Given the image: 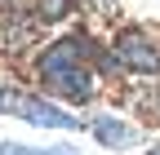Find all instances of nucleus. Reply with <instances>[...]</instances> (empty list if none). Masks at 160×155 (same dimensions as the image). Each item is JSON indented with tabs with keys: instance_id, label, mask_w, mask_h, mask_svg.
Segmentation results:
<instances>
[{
	"instance_id": "obj_4",
	"label": "nucleus",
	"mask_w": 160,
	"mask_h": 155,
	"mask_svg": "<svg viewBox=\"0 0 160 155\" xmlns=\"http://www.w3.org/2000/svg\"><path fill=\"white\" fill-rule=\"evenodd\" d=\"M89 133H93L102 146H111V151H125V146L138 142L133 124H125L120 115H93V120H89Z\"/></svg>"
},
{
	"instance_id": "obj_1",
	"label": "nucleus",
	"mask_w": 160,
	"mask_h": 155,
	"mask_svg": "<svg viewBox=\"0 0 160 155\" xmlns=\"http://www.w3.org/2000/svg\"><path fill=\"white\" fill-rule=\"evenodd\" d=\"M89 53H93V35L89 31H71V35L53 40L36 58V75H40V84H45L49 98H62V102H76V106L93 102L98 89H93V75L85 71Z\"/></svg>"
},
{
	"instance_id": "obj_3",
	"label": "nucleus",
	"mask_w": 160,
	"mask_h": 155,
	"mask_svg": "<svg viewBox=\"0 0 160 155\" xmlns=\"http://www.w3.org/2000/svg\"><path fill=\"white\" fill-rule=\"evenodd\" d=\"M5 111L18 115V120H27V124H36V129H80V124H85V120H76L71 111L53 106L49 93L40 98V93H18V89H9V93H5Z\"/></svg>"
},
{
	"instance_id": "obj_9",
	"label": "nucleus",
	"mask_w": 160,
	"mask_h": 155,
	"mask_svg": "<svg viewBox=\"0 0 160 155\" xmlns=\"http://www.w3.org/2000/svg\"><path fill=\"white\" fill-rule=\"evenodd\" d=\"M147 155H160V151H147Z\"/></svg>"
},
{
	"instance_id": "obj_2",
	"label": "nucleus",
	"mask_w": 160,
	"mask_h": 155,
	"mask_svg": "<svg viewBox=\"0 0 160 155\" xmlns=\"http://www.w3.org/2000/svg\"><path fill=\"white\" fill-rule=\"evenodd\" d=\"M111 62L120 71H133V75H160V40H151V35L142 27H120L111 35Z\"/></svg>"
},
{
	"instance_id": "obj_8",
	"label": "nucleus",
	"mask_w": 160,
	"mask_h": 155,
	"mask_svg": "<svg viewBox=\"0 0 160 155\" xmlns=\"http://www.w3.org/2000/svg\"><path fill=\"white\" fill-rule=\"evenodd\" d=\"M5 93H9V84H0V111H5Z\"/></svg>"
},
{
	"instance_id": "obj_7",
	"label": "nucleus",
	"mask_w": 160,
	"mask_h": 155,
	"mask_svg": "<svg viewBox=\"0 0 160 155\" xmlns=\"http://www.w3.org/2000/svg\"><path fill=\"white\" fill-rule=\"evenodd\" d=\"M18 5H22V0H0V9H5V13H13Z\"/></svg>"
},
{
	"instance_id": "obj_5",
	"label": "nucleus",
	"mask_w": 160,
	"mask_h": 155,
	"mask_svg": "<svg viewBox=\"0 0 160 155\" xmlns=\"http://www.w3.org/2000/svg\"><path fill=\"white\" fill-rule=\"evenodd\" d=\"M76 13V0H36V22H62Z\"/></svg>"
},
{
	"instance_id": "obj_6",
	"label": "nucleus",
	"mask_w": 160,
	"mask_h": 155,
	"mask_svg": "<svg viewBox=\"0 0 160 155\" xmlns=\"http://www.w3.org/2000/svg\"><path fill=\"white\" fill-rule=\"evenodd\" d=\"M0 155H80L76 146H27V142H0Z\"/></svg>"
}]
</instances>
